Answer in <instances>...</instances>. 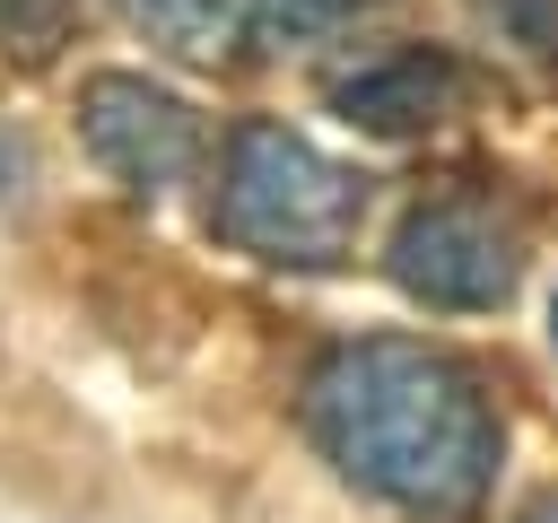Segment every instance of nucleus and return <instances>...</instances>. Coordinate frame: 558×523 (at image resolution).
<instances>
[{
    "mask_svg": "<svg viewBox=\"0 0 558 523\" xmlns=\"http://www.w3.org/2000/svg\"><path fill=\"white\" fill-rule=\"evenodd\" d=\"M305 436L401 523H471L497 479V410L480 375L427 340H340L305 375Z\"/></svg>",
    "mask_w": 558,
    "mask_h": 523,
    "instance_id": "nucleus-1",
    "label": "nucleus"
},
{
    "mask_svg": "<svg viewBox=\"0 0 558 523\" xmlns=\"http://www.w3.org/2000/svg\"><path fill=\"white\" fill-rule=\"evenodd\" d=\"M218 235L262 253V262H296L323 270L357 244L366 227V174L323 157L305 131L288 122H235L227 157H218Z\"/></svg>",
    "mask_w": 558,
    "mask_h": 523,
    "instance_id": "nucleus-2",
    "label": "nucleus"
},
{
    "mask_svg": "<svg viewBox=\"0 0 558 523\" xmlns=\"http://www.w3.org/2000/svg\"><path fill=\"white\" fill-rule=\"evenodd\" d=\"M392 288L418 296V305H445V314H488L506 305L514 288V227L488 209V200H418L401 227H392V253H384Z\"/></svg>",
    "mask_w": 558,
    "mask_h": 523,
    "instance_id": "nucleus-3",
    "label": "nucleus"
},
{
    "mask_svg": "<svg viewBox=\"0 0 558 523\" xmlns=\"http://www.w3.org/2000/svg\"><path fill=\"white\" fill-rule=\"evenodd\" d=\"M78 139H87V157L122 183V192H140V200H157V192H174L192 166H201V113L174 96V87H157V78H140V70H96L87 87H78Z\"/></svg>",
    "mask_w": 558,
    "mask_h": 523,
    "instance_id": "nucleus-4",
    "label": "nucleus"
},
{
    "mask_svg": "<svg viewBox=\"0 0 558 523\" xmlns=\"http://www.w3.org/2000/svg\"><path fill=\"white\" fill-rule=\"evenodd\" d=\"M462 96H471L462 61H453V52H427V44L375 52V61H357V70L331 87L340 122H349V131H375V139L436 131V122H453V113H462Z\"/></svg>",
    "mask_w": 558,
    "mask_h": 523,
    "instance_id": "nucleus-5",
    "label": "nucleus"
},
{
    "mask_svg": "<svg viewBox=\"0 0 558 523\" xmlns=\"http://www.w3.org/2000/svg\"><path fill=\"white\" fill-rule=\"evenodd\" d=\"M131 26L148 44H166L174 61H218L244 26H253V0H122Z\"/></svg>",
    "mask_w": 558,
    "mask_h": 523,
    "instance_id": "nucleus-6",
    "label": "nucleus"
},
{
    "mask_svg": "<svg viewBox=\"0 0 558 523\" xmlns=\"http://www.w3.org/2000/svg\"><path fill=\"white\" fill-rule=\"evenodd\" d=\"M357 9H375V0H253V26H262L270 44H314V35L349 26Z\"/></svg>",
    "mask_w": 558,
    "mask_h": 523,
    "instance_id": "nucleus-7",
    "label": "nucleus"
},
{
    "mask_svg": "<svg viewBox=\"0 0 558 523\" xmlns=\"http://www.w3.org/2000/svg\"><path fill=\"white\" fill-rule=\"evenodd\" d=\"M488 17H497V35L523 44L532 61H558V0H488Z\"/></svg>",
    "mask_w": 558,
    "mask_h": 523,
    "instance_id": "nucleus-8",
    "label": "nucleus"
},
{
    "mask_svg": "<svg viewBox=\"0 0 558 523\" xmlns=\"http://www.w3.org/2000/svg\"><path fill=\"white\" fill-rule=\"evenodd\" d=\"M26 183H35V148H26V131L0 122V200H17Z\"/></svg>",
    "mask_w": 558,
    "mask_h": 523,
    "instance_id": "nucleus-9",
    "label": "nucleus"
},
{
    "mask_svg": "<svg viewBox=\"0 0 558 523\" xmlns=\"http://www.w3.org/2000/svg\"><path fill=\"white\" fill-rule=\"evenodd\" d=\"M523 523H558V506H532V514H523Z\"/></svg>",
    "mask_w": 558,
    "mask_h": 523,
    "instance_id": "nucleus-10",
    "label": "nucleus"
},
{
    "mask_svg": "<svg viewBox=\"0 0 558 523\" xmlns=\"http://www.w3.org/2000/svg\"><path fill=\"white\" fill-rule=\"evenodd\" d=\"M549 340H558V296H549Z\"/></svg>",
    "mask_w": 558,
    "mask_h": 523,
    "instance_id": "nucleus-11",
    "label": "nucleus"
}]
</instances>
